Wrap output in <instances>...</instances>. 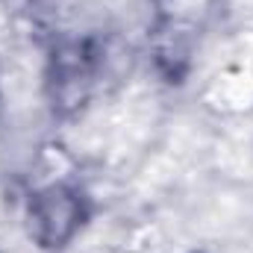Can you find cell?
<instances>
[{
    "label": "cell",
    "instance_id": "obj_1",
    "mask_svg": "<svg viewBox=\"0 0 253 253\" xmlns=\"http://www.w3.org/2000/svg\"><path fill=\"white\" fill-rule=\"evenodd\" d=\"M88 218V200L74 186H47L30 200V236L42 248H62Z\"/></svg>",
    "mask_w": 253,
    "mask_h": 253
}]
</instances>
